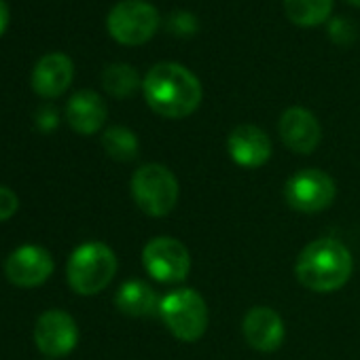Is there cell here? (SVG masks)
<instances>
[{
    "instance_id": "1",
    "label": "cell",
    "mask_w": 360,
    "mask_h": 360,
    "mask_svg": "<svg viewBox=\"0 0 360 360\" xmlns=\"http://www.w3.org/2000/svg\"><path fill=\"white\" fill-rule=\"evenodd\" d=\"M142 94L150 110L165 119L193 115L204 98L200 79L176 62L155 64L142 81Z\"/></svg>"
},
{
    "instance_id": "2",
    "label": "cell",
    "mask_w": 360,
    "mask_h": 360,
    "mask_svg": "<svg viewBox=\"0 0 360 360\" xmlns=\"http://www.w3.org/2000/svg\"><path fill=\"white\" fill-rule=\"evenodd\" d=\"M354 271V259L345 244L320 238L307 244L295 263L297 280L311 292L339 290Z\"/></svg>"
},
{
    "instance_id": "3",
    "label": "cell",
    "mask_w": 360,
    "mask_h": 360,
    "mask_svg": "<svg viewBox=\"0 0 360 360\" xmlns=\"http://www.w3.org/2000/svg\"><path fill=\"white\" fill-rule=\"evenodd\" d=\"M117 255L102 242H85L77 246L66 265V278L77 295L91 297L102 292L117 274Z\"/></svg>"
},
{
    "instance_id": "4",
    "label": "cell",
    "mask_w": 360,
    "mask_h": 360,
    "mask_svg": "<svg viewBox=\"0 0 360 360\" xmlns=\"http://www.w3.org/2000/svg\"><path fill=\"white\" fill-rule=\"evenodd\" d=\"M159 318L165 328L185 343H195L208 328V305L193 288H176L161 297Z\"/></svg>"
},
{
    "instance_id": "5",
    "label": "cell",
    "mask_w": 360,
    "mask_h": 360,
    "mask_svg": "<svg viewBox=\"0 0 360 360\" xmlns=\"http://www.w3.org/2000/svg\"><path fill=\"white\" fill-rule=\"evenodd\" d=\"M131 198L136 206L155 219L167 217L178 202V180L161 163H144L131 176Z\"/></svg>"
},
{
    "instance_id": "6",
    "label": "cell",
    "mask_w": 360,
    "mask_h": 360,
    "mask_svg": "<svg viewBox=\"0 0 360 360\" xmlns=\"http://www.w3.org/2000/svg\"><path fill=\"white\" fill-rule=\"evenodd\" d=\"M159 26L161 18L146 0H121L106 18L108 34L125 47H138L148 43L159 30Z\"/></svg>"
},
{
    "instance_id": "7",
    "label": "cell",
    "mask_w": 360,
    "mask_h": 360,
    "mask_svg": "<svg viewBox=\"0 0 360 360\" xmlns=\"http://www.w3.org/2000/svg\"><path fill=\"white\" fill-rule=\"evenodd\" d=\"M335 195H337L335 180L326 172L316 167L299 169L284 185L286 204L303 214H316L326 210L335 202Z\"/></svg>"
},
{
    "instance_id": "8",
    "label": "cell",
    "mask_w": 360,
    "mask_h": 360,
    "mask_svg": "<svg viewBox=\"0 0 360 360\" xmlns=\"http://www.w3.org/2000/svg\"><path fill=\"white\" fill-rule=\"evenodd\" d=\"M142 265L146 274L161 284L183 282L191 271L189 248L176 238H153L142 250Z\"/></svg>"
},
{
    "instance_id": "9",
    "label": "cell",
    "mask_w": 360,
    "mask_h": 360,
    "mask_svg": "<svg viewBox=\"0 0 360 360\" xmlns=\"http://www.w3.org/2000/svg\"><path fill=\"white\" fill-rule=\"evenodd\" d=\"M34 343L45 358H64L79 343V326L64 309H47L34 324Z\"/></svg>"
},
{
    "instance_id": "10",
    "label": "cell",
    "mask_w": 360,
    "mask_h": 360,
    "mask_svg": "<svg viewBox=\"0 0 360 360\" xmlns=\"http://www.w3.org/2000/svg\"><path fill=\"white\" fill-rule=\"evenodd\" d=\"M53 269L56 263L51 252L37 244L15 248L5 261V276L18 288H37L45 284Z\"/></svg>"
},
{
    "instance_id": "11",
    "label": "cell",
    "mask_w": 360,
    "mask_h": 360,
    "mask_svg": "<svg viewBox=\"0 0 360 360\" xmlns=\"http://www.w3.org/2000/svg\"><path fill=\"white\" fill-rule=\"evenodd\" d=\"M280 138L284 146L297 155H309L318 148L322 140V127L314 112L303 106H290L282 112L278 123Z\"/></svg>"
},
{
    "instance_id": "12",
    "label": "cell",
    "mask_w": 360,
    "mask_h": 360,
    "mask_svg": "<svg viewBox=\"0 0 360 360\" xmlns=\"http://www.w3.org/2000/svg\"><path fill=\"white\" fill-rule=\"evenodd\" d=\"M227 153L240 167H261L271 157V140L261 127L242 123L229 134Z\"/></svg>"
},
{
    "instance_id": "13",
    "label": "cell",
    "mask_w": 360,
    "mask_h": 360,
    "mask_svg": "<svg viewBox=\"0 0 360 360\" xmlns=\"http://www.w3.org/2000/svg\"><path fill=\"white\" fill-rule=\"evenodd\" d=\"M242 335L252 349L274 352L282 345V341L286 337V328L276 309L259 305V307H252L244 316Z\"/></svg>"
},
{
    "instance_id": "14",
    "label": "cell",
    "mask_w": 360,
    "mask_h": 360,
    "mask_svg": "<svg viewBox=\"0 0 360 360\" xmlns=\"http://www.w3.org/2000/svg\"><path fill=\"white\" fill-rule=\"evenodd\" d=\"M75 79V64L66 53H47L43 56L32 70V89L45 98L56 100L70 87Z\"/></svg>"
},
{
    "instance_id": "15",
    "label": "cell",
    "mask_w": 360,
    "mask_h": 360,
    "mask_svg": "<svg viewBox=\"0 0 360 360\" xmlns=\"http://www.w3.org/2000/svg\"><path fill=\"white\" fill-rule=\"evenodd\" d=\"M106 119H108V108L102 96L96 94L94 89H81L70 96L66 104V121L77 134L91 136L104 127Z\"/></svg>"
},
{
    "instance_id": "16",
    "label": "cell",
    "mask_w": 360,
    "mask_h": 360,
    "mask_svg": "<svg viewBox=\"0 0 360 360\" xmlns=\"http://www.w3.org/2000/svg\"><path fill=\"white\" fill-rule=\"evenodd\" d=\"M159 297L142 280H127L115 295V305L121 314L131 318H146L159 311Z\"/></svg>"
},
{
    "instance_id": "17",
    "label": "cell",
    "mask_w": 360,
    "mask_h": 360,
    "mask_svg": "<svg viewBox=\"0 0 360 360\" xmlns=\"http://www.w3.org/2000/svg\"><path fill=\"white\" fill-rule=\"evenodd\" d=\"M284 11L295 26L316 28L328 20L333 0H284Z\"/></svg>"
},
{
    "instance_id": "18",
    "label": "cell",
    "mask_w": 360,
    "mask_h": 360,
    "mask_svg": "<svg viewBox=\"0 0 360 360\" xmlns=\"http://www.w3.org/2000/svg\"><path fill=\"white\" fill-rule=\"evenodd\" d=\"M102 87L117 100L131 98L140 87V75L129 64H110L102 72Z\"/></svg>"
},
{
    "instance_id": "19",
    "label": "cell",
    "mask_w": 360,
    "mask_h": 360,
    "mask_svg": "<svg viewBox=\"0 0 360 360\" xmlns=\"http://www.w3.org/2000/svg\"><path fill=\"white\" fill-rule=\"evenodd\" d=\"M102 146L106 150V155L115 161H134L138 157L140 144L136 134L129 127L123 125H112L108 129H104L102 134Z\"/></svg>"
},
{
    "instance_id": "20",
    "label": "cell",
    "mask_w": 360,
    "mask_h": 360,
    "mask_svg": "<svg viewBox=\"0 0 360 360\" xmlns=\"http://www.w3.org/2000/svg\"><path fill=\"white\" fill-rule=\"evenodd\" d=\"M165 30L178 39H189V37H195L198 30H200V22L198 18L191 13V11H185V9H176L172 11L165 22H163Z\"/></svg>"
},
{
    "instance_id": "21",
    "label": "cell",
    "mask_w": 360,
    "mask_h": 360,
    "mask_svg": "<svg viewBox=\"0 0 360 360\" xmlns=\"http://www.w3.org/2000/svg\"><path fill=\"white\" fill-rule=\"evenodd\" d=\"M328 37L339 47H349L358 39V28L347 18H337L328 24Z\"/></svg>"
},
{
    "instance_id": "22",
    "label": "cell",
    "mask_w": 360,
    "mask_h": 360,
    "mask_svg": "<svg viewBox=\"0 0 360 360\" xmlns=\"http://www.w3.org/2000/svg\"><path fill=\"white\" fill-rule=\"evenodd\" d=\"M34 123H37L39 131H43V134H49V131L58 129V125H60V112H58V108L51 106V104H43L37 110V115H34Z\"/></svg>"
},
{
    "instance_id": "23",
    "label": "cell",
    "mask_w": 360,
    "mask_h": 360,
    "mask_svg": "<svg viewBox=\"0 0 360 360\" xmlns=\"http://www.w3.org/2000/svg\"><path fill=\"white\" fill-rule=\"evenodd\" d=\"M20 208V200L15 195V191H11L9 187L0 185V223L9 221Z\"/></svg>"
},
{
    "instance_id": "24",
    "label": "cell",
    "mask_w": 360,
    "mask_h": 360,
    "mask_svg": "<svg viewBox=\"0 0 360 360\" xmlns=\"http://www.w3.org/2000/svg\"><path fill=\"white\" fill-rule=\"evenodd\" d=\"M7 26H9V7L5 0H0V37L5 34Z\"/></svg>"
},
{
    "instance_id": "25",
    "label": "cell",
    "mask_w": 360,
    "mask_h": 360,
    "mask_svg": "<svg viewBox=\"0 0 360 360\" xmlns=\"http://www.w3.org/2000/svg\"><path fill=\"white\" fill-rule=\"evenodd\" d=\"M349 5H354V7H360V0H347Z\"/></svg>"
},
{
    "instance_id": "26",
    "label": "cell",
    "mask_w": 360,
    "mask_h": 360,
    "mask_svg": "<svg viewBox=\"0 0 360 360\" xmlns=\"http://www.w3.org/2000/svg\"><path fill=\"white\" fill-rule=\"evenodd\" d=\"M45 360H51V358H45Z\"/></svg>"
}]
</instances>
